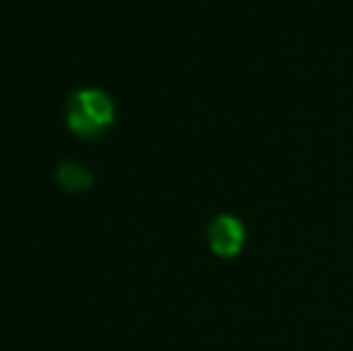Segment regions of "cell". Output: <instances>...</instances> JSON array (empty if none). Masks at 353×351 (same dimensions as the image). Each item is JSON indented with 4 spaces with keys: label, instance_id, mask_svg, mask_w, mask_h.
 Returning a JSON list of instances; mask_svg holds the SVG:
<instances>
[{
    "label": "cell",
    "instance_id": "obj_1",
    "mask_svg": "<svg viewBox=\"0 0 353 351\" xmlns=\"http://www.w3.org/2000/svg\"><path fill=\"white\" fill-rule=\"evenodd\" d=\"M116 121V103L101 89H79L68 99V126L79 137H99Z\"/></svg>",
    "mask_w": 353,
    "mask_h": 351
},
{
    "label": "cell",
    "instance_id": "obj_2",
    "mask_svg": "<svg viewBox=\"0 0 353 351\" xmlns=\"http://www.w3.org/2000/svg\"><path fill=\"white\" fill-rule=\"evenodd\" d=\"M207 243L219 258H236L245 245V226L233 214L214 217L207 226Z\"/></svg>",
    "mask_w": 353,
    "mask_h": 351
},
{
    "label": "cell",
    "instance_id": "obj_3",
    "mask_svg": "<svg viewBox=\"0 0 353 351\" xmlns=\"http://www.w3.org/2000/svg\"><path fill=\"white\" fill-rule=\"evenodd\" d=\"M56 181L63 190L68 192H79V190H87L92 185L94 176L87 166H82L79 161H63L58 166V174H56Z\"/></svg>",
    "mask_w": 353,
    "mask_h": 351
}]
</instances>
